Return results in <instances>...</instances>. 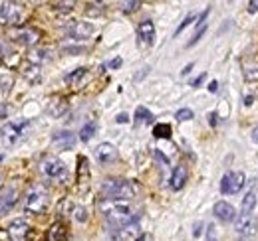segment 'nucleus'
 I'll list each match as a JSON object with an SVG mask.
<instances>
[{"instance_id":"1","label":"nucleus","mask_w":258,"mask_h":241,"mask_svg":"<svg viewBox=\"0 0 258 241\" xmlns=\"http://www.w3.org/2000/svg\"><path fill=\"white\" fill-rule=\"evenodd\" d=\"M99 210L103 213V217L107 219V223L117 229L129 225L133 221L139 219V210L131 204V202H121V200H103L99 204Z\"/></svg>"},{"instance_id":"2","label":"nucleus","mask_w":258,"mask_h":241,"mask_svg":"<svg viewBox=\"0 0 258 241\" xmlns=\"http://www.w3.org/2000/svg\"><path fill=\"white\" fill-rule=\"evenodd\" d=\"M139 194V186L131 180H121V178H107L101 184V196L103 200H121L129 202Z\"/></svg>"},{"instance_id":"3","label":"nucleus","mask_w":258,"mask_h":241,"mask_svg":"<svg viewBox=\"0 0 258 241\" xmlns=\"http://www.w3.org/2000/svg\"><path fill=\"white\" fill-rule=\"evenodd\" d=\"M28 129H30V120H26V119L8 120V123L2 127V131H0V137H2L4 147H14V145H18V143L26 137Z\"/></svg>"},{"instance_id":"4","label":"nucleus","mask_w":258,"mask_h":241,"mask_svg":"<svg viewBox=\"0 0 258 241\" xmlns=\"http://www.w3.org/2000/svg\"><path fill=\"white\" fill-rule=\"evenodd\" d=\"M48 204H50V194L40 184L32 186L24 198V210L28 213H44L48 210Z\"/></svg>"},{"instance_id":"5","label":"nucleus","mask_w":258,"mask_h":241,"mask_svg":"<svg viewBox=\"0 0 258 241\" xmlns=\"http://www.w3.org/2000/svg\"><path fill=\"white\" fill-rule=\"evenodd\" d=\"M24 18V6L10 0H0V24L18 28V24Z\"/></svg>"},{"instance_id":"6","label":"nucleus","mask_w":258,"mask_h":241,"mask_svg":"<svg viewBox=\"0 0 258 241\" xmlns=\"http://www.w3.org/2000/svg\"><path fill=\"white\" fill-rule=\"evenodd\" d=\"M42 172L52 180H66L68 178V166L60 158H54V156L42 160Z\"/></svg>"},{"instance_id":"7","label":"nucleus","mask_w":258,"mask_h":241,"mask_svg":"<svg viewBox=\"0 0 258 241\" xmlns=\"http://www.w3.org/2000/svg\"><path fill=\"white\" fill-rule=\"evenodd\" d=\"M10 40H14L20 46L30 48V46L40 42V32L34 30V28H28V26H18V28L10 30Z\"/></svg>"},{"instance_id":"8","label":"nucleus","mask_w":258,"mask_h":241,"mask_svg":"<svg viewBox=\"0 0 258 241\" xmlns=\"http://www.w3.org/2000/svg\"><path fill=\"white\" fill-rule=\"evenodd\" d=\"M244 186V174L242 172H226L221 180V192L223 194H236Z\"/></svg>"},{"instance_id":"9","label":"nucleus","mask_w":258,"mask_h":241,"mask_svg":"<svg viewBox=\"0 0 258 241\" xmlns=\"http://www.w3.org/2000/svg\"><path fill=\"white\" fill-rule=\"evenodd\" d=\"M66 34L74 40H86L94 34V24H90V22H70L66 26Z\"/></svg>"},{"instance_id":"10","label":"nucleus","mask_w":258,"mask_h":241,"mask_svg":"<svg viewBox=\"0 0 258 241\" xmlns=\"http://www.w3.org/2000/svg\"><path fill=\"white\" fill-rule=\"evenodd\" d=\"M234 229H236L240 235L250 237V235L254 233V229H256L254 215H252V213H250V215H246V213H238V215L234 217Z\"/></svg>"},{"instance_id":"11","label":"nucleus","mask_w":258,"mask_h":241,"mask_svg":"<svg viewBox=\"0 0 258 241\" xmlns=\"http://www.w3.org/2000/svg\"><path fill=\"white\" fill-rule=\"evenodd\" d=\"M30 235V225L24 219H14L8 225V237L10 241H26Z\"/></svg>"},{"instance_id":"12","label":"nucleus","mask_w":258,"mask_h":241,"mask_svg":"<svg viewBox=\"0 0 258 241\" xmlns=\"http://www.w3.org/2000/svg\"><path fill=\"white\" fill-rule=\"evenodd\" d=\"M16 202H18V190L14 186L2 190L0 192V215L8 213V211L16 206Z\"/></svg>"},{"instance_id":"13","label":"nucleus","mask_w":258,"mask_h":241,"mask_svg":"<svg viewBox=\"0 0 258 241\" xmlns=\"http://www.w3.org/2000/svg\"><path fill=\"white\" fill-rule=\"evenodd\" d=\"M52 145L58 151H70V149L76 147V135L70 133V131H60L52 137Z\"/></svg>"},{"instance_id":"14","label":"nucleus","mask_w":258,"mask_h":241,"mask_svg":"<svg viewBox=\"0 0 258 241\" xmlns=\"http://www.w3.org/2000/svg\"><path fill=\"white\" fill-rule=\"evenodd\" d=\"M96 158L101 164H111V162L117 160V149L109 143H101L96 149Z\"/></svg>"},{"instance_id":"15","label":"nucleus","mask_w":258,"mask_h":241,"mask_svg":"<svg viewBox=\"0 0 258 241\" xmlns=\"http://www.w3.org/2000/svg\"><path fill=\"white\" fill-rule=\"evenodd\" d=\"M137 38L143 46H151L155 42V26L151 20H143L139 26H137Z\"/></svg>"},{"instance_id":"16","label":"nucleus","mask_w":258,"mask_h":241,"mask_svg":"<svg viewBox=\"0 0 258 241\" xmlns=\"http://www.w3.org/2000/svg\"><path fill=\"white\" fill-rule=\"evenodd\" d=\"M187 168L183 166V164H179V166H175V170H173V174H171V180H169V188L171 190H181L183 186H185V182H187Z\"/></svg>"},{"instance_id":"17","label":"nucleus","mask_w":258,"mask_h":241,"mask_svg":"<svg viewBox=\"0 0 258 241\" xmlns=\"http://www.w3.org/2000/svg\"><path fill=\"white\" fill-rule=\"evenodd\" d=\"M215 215H217L221 221L228 223V221H234L236 211H234V208H232L230 204H226V202H217V204H215Z\"/></svg>"},{"instance_id":"18","label":"nucleus","mask_w":258,"mask_h":241,"mask_svg":"<svg viewBox=\"0 0 258 241\" xmlns=\"http://www.w3.org/2000/svg\"><path fill=\"white\" fill-rule=\"evenodd\" d=\"M66 237H68V229L62 221L52 223V227L46 233V241H66Z\"/></svg>"},{"instance_id":"19","label":"nucleus","mask_w":258,"mask_h":241,"mask_svg":"<svg viewBox=\"0 0 258 241\" xmlns=\"http://www.w3.org/2000/svg\"><path fill=\"white\" fill-rule=\"evenodd\" d=\"M86 75H88V69H86V67H78V69H74V71H70V73L66 75V83H68L70 87H78V85L86 79Z\"/></svg>"},{"instance_id":"20","label":"nucleus","mask_w":258,"mask_h":241,"mask_svg":"<svg viewBox=\"0 0 258 241\" xmlns=\"http://www.w3.org/2000/svg\"><path fill=\"white\" fill-rule=\"evenodd\" d=\"M50 60V50H44V48H38V50H32L30 54H28V61L34 63V65H38L40 67V63H44V61Z\"/></svg>"},{"instance_id":"21","label":"nucleus","mask_w":258,"mask_h":241,"mask_svg":"<svg viewBox=\"0 0 258 241\" xmlns=\"http://www.w3.org/2000/svg\"><path fill=\"white\" fill-rule=\"evenodd\" d=\"M256 208V194L254 192H248L244 198H242V208H240V213H246L250 215Z\"/></svg>"},{"instance_id":"22","label":"nucleus","mask_w":258,"mask_h":241,"mask_svg":"<svg viewBox=\"0 0 258 241\" xmlns=\"http://www.w3.org/2000/svg\"><path fill=\"white\" fill-rule=\"evenodd\" d=\"M207 16H209V10H205L203 12V16L199 18V24H197V30H195L193 38H191V42H189V46H195L199 40H201V36H203V32L207 30Z\"/></svg>"},{"instance_id":"23","label":"nucleus","mask_w":258,"mask_h":241,"mask_svg":"<svg viewBox=\"0 0 258 241\" xmlns=\"http://www.w3.org/2000/svg\"><path fill=\"white\" fill-rule=\"evenodd\" d=\"M96 131H97V125L94 123V120H90V123H86V125H84V129L80 131V139H82L84 143H88V141L96 135Z\"/></svg>"},{"instance_id":"24","label":"nucleus","mask_w":258,"mask_h":241,"mask_svg":"<svg viewBox=\"0 0 258 241\" xmlns=\"http://www.w3.org/2000/svg\"><path fill=\"white\" fill-rule=\"evenodd\" d=\"M135 120H137V125H149V123L153 120V115H151L145 107H137V111H135Z\"/></svg>"},{"instance_id":"25","label":"nucleus","mask_w":258,"mask_h":241,"mask_svg":"<svg viewBox=\"0 0 258 241\" xmlns=\"http://www.w3.org/2000/svg\"><path fill=\"white\" fill-rule=\"evenodd\" d=\"M153 137L155 139H171V127L169 125H155V129H153Z\"/></svg>"},{"instance_id":"26","label":"nucleus","mask_w":258,"mask_h":241,"mask_svg":"<svg viewBox=\"0 0 258 241\" xmlns=\"http://www.w3.org/2000/svg\"><path fill=\"white\" fill-rule=\"evenodd\" d=\"M12 87V77H6V75H0V99L8 95V91Z\"/></svg>"},{"instance_id":"27","label":"nucleus","mask_w":258,"mask_h":241,"mask_svg":"<svg viewBox=\"0 0 258 241\" xmlns=\"http://www.w3.org/2000/svg\"><path fill=\"white\" fill-rule=\"evenodd\" d=\"M175 119L177 120H191L193 119V111H191V109H179V111H177V115H175Z\"/></svg>"},{"instance_id":"28","label":"nucleus","mask_w":258,"mask_h":241,"mask_svg":"<svg viewBox=\"0 0 258 241\" xmlns=\"http://www.w3.org/2000/svg\"><path fill=\"white\" fill-rule=\"evenodd\" d=\"M244 77H246L248 81H256L258 79V65H254V67H244Z\"/></svg>"},{"instance_id":"29","label":"nucleus","mask_w":258,"mask_h":241,"mask_svg":"<svg viewBox=\"0 0 258 241\" xmlns=\"http://www.w3.org/2000/svg\"><path fill=\"white\" fill-rule=\"evenodd\" d=\"M74 6H76V2H56L54 4V10H58V12H70Z\"/></svg>"},{"instance_id":"30","label":"nucleus","mask_w":258,"mask_h":241,"mask_svg":"<svg viewBox=\"0 0 258 241\" xmlns=\"http://www.w3.org/2000/svg\"><path fill=\"white\" fill-rule=\"evenodd\" d=\"M74 217H76L78 221H86V219H88V211L78 206V208H74Z\"/></svg>"},{"instance_id":"31","label":"nucleus","mask_w":258,"mask_h":241,"mask_svg":"<svg viewBox=\"0 0 258 241\" xmlns=\"http://www.w3.org/2000/svg\"><path fill=\"white\" fill-rule=\"evenodd\" d=\"M139 6H141V2H137V0H135V2H123V4H121V10H123V12H133V10H137Z\"/></svg>"},{"instance_id":"32","label":"nucleus","mask_w":258,"mask_h":241,"mask_svg":"<svg viewBox=\"0 0 258 241\" xmlns=\"http://www.w3.org/2000/svg\"><path fill=\"white\" fill-rule=\"evenodd\" d=\"M207 241H219V235H217L215 225H209V227H207Z\"/></svg>"},{"instance_id":"33","label":"nucleus","mask_w":258,"mask_h":241,"mask_svg":"<svg viewBox=\"0 0 258 241\" xmlns=\"http://www.w3.org/2000/svg\"><path fill=\"white\" fill-rule=\"evenodd\" d=\"M193 14H191V16H187V18H185V20H183V24H181V26H179V28H177V32H175V34H181V32L185 30V28H187V26H189V24H191V22H193Z\"/></svg>"},{"instance_id":"34","label":"nucleus","mask_w":258,"mask_h":241,"mask_svg":"<svg viewBox=\"0 0 258 241\" xmlns=\"http://www.w3.org/2000/svg\"><path fill=\"white\" fill-rule=\"evenodd\" d=\"M248 12H250V14L258 12V0H252V2H248Z\"/></svg>"},{"instance_id":"35","label":"nucleus","mask_w":258,"mask_h":241,"mask_svg":"<svg viewBox=\"0 0 258 241\" xmlns=\"http://www.w3.org/2000/svg\"><path fill=\"white\" fill-rule=\"evenodd\" d=\"M115 120L119 123V125H123V123H127L129 120V117H127V113H119L117 117H115Z\"/></svg>"},{"instance_id":"36","label":"nucleus","mask_w":258,"mask_h":241,"mask_svg":"<svg viewBox=\"0 0 258 241\" xmlns=\"http://www.w3.org/2000/svg\"><path fill=\"white\" fill-rule=\"evenodd\" d=\"M250 139H252V143H256V145H258V127H254V129H252Z\"/></svg>"},{"instance_id":"37","label":"nucleus","mask_w":258,"mask_h":241,"mask_svg":"<svg viewBox=\"0 0 258 241\" xmlns=\"http://www.w3.org/2000/svg\"><path fill=\"white\" fill-rule=\"evenodd\" d=\"M119 65H121V58H115V60H111V63H109V67H113V69L119 67Z\"/></svg>"},{"instance_id":"38","label":"nucleus","mask_w":258,"mask_h":241,"mask_svg":"<svg viewBox=\"0 0 258 241\" xmlns=\"http://www.w3.org/2000/svg\"><path fill=\"white\" fill-rule=\"evenodd\" d=\"M8 115V107H4V105H0V119H4Z\"/></svg>"},{"instance_id":"39","label":"nucleus","mask_w":258,"mask_h":241,"mask_svg":"<svg viewBox=\"0 0 258 241\" xmlns=\"http://www.w3.org/2000/svg\"><path fill=\"white\" fill-rule=\"evenodd\" d=\"M203 79H205V73H203V75H199V77L195 79V81H193V87H197V85H201V83H203Z\"/></svg>"},{"instance_id":"40","label":"nucleus","mask_w":258,"mask_h":241,"mask_svg":"<svg viewBox=\"0 0 258 241\" xmlns=\"http://www.w3.org/2000/svg\"><path fill=\"white\" fill-rule=\"evenodd\" d=\"M155 156H157V158H159V160H163V162H165V164H167V162H169V160H167V156H163L161 152L159 151H155Z\"/></svg>"},{"instance_id":"41","label":"nucleus","mask_w":258,"mask_h":241,"mask_svg":"<svg viewBox=\"0 0 258 241\" xmlns=\"http://www.w3.org/2000/svg\"><path fill=\"white\" fill-rule=\"evenodd\" d=\"M252 101H254L252 95H246V97H244V105H252Z\"/></svg>"},{"instance_id":"42","label":"nucleus","mask_w":258,"mask_h":241,"mask_svg":"<svg viewBox=\"0 0 258 241\" xmlns=\"http://www.w3.org/2000/svg\"><path fill=\"white\" fill-rule=\"evenodd\" d=\"M217 85H219V83H217V81H213V83L209 85V91H211V93H215V91H217Z\"/></svg>"},{"instance_id":"43","label":"nucleus","mask_w":258,"mask_h":241,"mask_svg":"<svg viewBox=\"0 0 258 241\" xmlns=\"http://www.w3.org/2000/svg\"><path fill=\"white\" fill-rule=\"evenodd\" d=\"M195 237H197V235H199V233H201V223H197V225H195Z\"/></svg>"},{"instance_id":"44","label":"nucleus","mask_w":258,"mask_h":241,"mask_svg":"<svg viewBox=\"0 0 258 241\" xmlns=\"http://www.w3.org/2000/svg\"><path fill=\"white\" fill-rule=\"evenodd\" d=\"M191 67H193V65H191V63H189V65H187V67H185V69H183V75H187V73H189V71H191Z\"/></svg>"},{"instance_id":"45","label":"nucleus","mask_w":258,"mask_h":241,"mask_svg":"<svg viewBox=\"0 0 258 241\" xmlns=\"http://www.w3.org/2000/svg\"><path fill=\"white\" fill-rule=\"evenodd\" d=\"M238 241H252V239H250V237H246V235H242V237H240Z\"/></svg>"},{"instance_id":"46","label":"nucleus","mask_w":258,"mask_h":241,"mask_svg":"<svg viewBox=\"0 0 258 241\" xmlns=\"http://www.w3.org/2000/svg\"><path fill=\"white\" fill-rule=\"evenodd\" d=\"M147 239H149L147 235H141V237H139V239H137V241H147Z\"/></svg>"},{"instance_id":"47","label":"nucleus","mask_w":258,"mask_h":241,"mask_svg":"<svg viewBox=\"0 0 258 241\" xmlns=\"http://www.w3.org/2000/svg\"><path fill=\"white\" fill-rule=\"evenodd\" d=\"M0 186H2V172H0Z\"/></svg>"}]
</instances>
